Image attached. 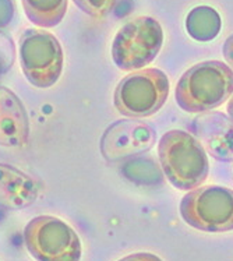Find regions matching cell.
Wrapping results in <instances>:
<instances>
[{
	"label": "cell",
	"mask_w": 233,
	"mask_h": 261,
	"mask_svg": "<svg viewBox=\"0 0 233 261\" xmlns=\"http://www.w3.org/2000/svg\"><path fill=\"white\" fill-rule=\"evenodd\" d=\"M233 95V70L219 60L197 63L176 86V102L185 112L198 113L222 105Z\"/></svg>",
	"instance_id": "obj_1"
},
{
	"label": "cell",
	"mask_w": 233,
	"mask_h": 261,
	"mask_svg": "<svg viewBox=\"0 0 233 261\" xmlns=\"http://www.w3.org/2000/svg\"><path fill=\"white\" fill-rule=\"evenodd\" d=\"M158 154L165 175L176 189L193 190L207 179V152L201 143L185 130L165 133L159 141Z\"/></svg>",
	"instance_id": "obj_2"
},
{
	"label": "cell",
	"mask_w": 233,
	"mask_h": 261,
	"mask_svg": "<svg viewBox=\"0 0 233 261\" xmlns=\"http://www.w3.org/2000/svg\"><path fill=\"white\" fill-rule=\"evenodd\" d=\"M168 95V75L159 69H143L126 75L117 84L113 103L123 116L143 119L158 112Z\"/></svg>",
	"instance_id": "obj_3"
},
{
	"label": "cell",
	"mask_w": 233,
	"mask_h": 261,
	"mask_svg": "<svg viewBox=\"0 0 233 261\" xmlns=\"http://www.w3.org/2000/svg\"><path fill=\"white\" fill-rule=\"evenodd\" d=\"M22 236L27 250L37 261H81L79 234L60 218L35 217L25 225Z\"/></svg>",
	"instance_id": "obj_4"
},
{
	"label": "cell",
	"mask_w": 233,
	"mask_h": 261,
	"mask_svg": "<svg viewBox=\"0 0 233 261\" xmlns=\"http://www.w3.org/2000/svg\"><path fill=\"white\" fill-rule=\"evenodd\" d=\"M20 64L25 79L37 88H50L63 71V49L50 32L27 30L18 42Z\"/></svg>",
	"instance_id": "obj_5"
},
{
	"label": "cell",
	"mask_w": 233,
	"mask_h": 261,
	"mask_svg": "<svg viewBox=\"0 0 233 261\" xmlns=\"http://www.w3.org/2000/svg\"><path fill=\"white\" fill-rule=\"evenodd\" d=\"M164 43L162 27L152 17H137L115 35L112 59L124 71L143 69L158 56Z\"/></svg>",
	"instance_id": "obj_6"
},
{
	"label": "cell",
	"mask_w": 233,
	"mask_h": 261,
	"mask_svg": "<svg viewBox=\"0 0 233 261\" xmlns=\"http://www.w3.org/2000/svg\"><path fill=\"white\" fill-rule=\"evenodd\" d=\"M186 224L202 232L233 230V190L222 186H204L187 193L180 203Z\"/></svg>",
	"instance_id": "obj_7"
},
{
	"label": "cell",
	"mask_w": 233,
	"mask_h": 261,
	"mask_svg": "<svg viewBox=\"0 0 233 261\" xmlns=\"http://www.w3.org/2000/svg\"><path fill=\"white\" fill-rule=\"evenodd\" d=\"M155 133L148 124L137 120H120L106 128L102 136L101 151L109 162L140 154L154 144Z\"/></svg>",
	"instance_id": "obj_8"
},
{
	"label": "cell",
	"mask_w": 233,
	"mask_h": 261,
	"mask_svg": "<svg viewBox=\"0 0 233 261\" xmlns=\"http://www.w3.org/2000/svg\"><path fill=\"white\" fill-rule=\"evenodd\" d=\"M30 139V120L21 99L0 86V145L21 148Z\"/></svg>",
	"instance_id": "obj_9"
},
{
	"label": "cell",
	"mask_w": 233,
	"mask_h": 261,
	"mask_svg": "<svg viewBox=\"0 0 233 261\" xmlns=\"http://www.w3.org/2000/svg\"><path fill=\"white\" fill-rule=\"evenodd\" d=\"M193 133L205 144L210 154L219 161H233V120L222 113L196 117L191 123Z\"/></svg>",
	"instance_id": "obj_10"
},
{
	"label": "cell",
	"mask_w": 233,
	"mask_h": 261,
	"mask_svg": "<svg viewBox=\"0 0 233 261\" xmlns=\"http://www.w3.org/2000/svg\"><path fill=\"white\" fill-rule=\"evenodd\" d=\"M39 196V183L16 166L0 164V205L22 210L32 205Z\"/></svg>",
	"instance_id": "obj_11"
},
{
	"label": "cell",
	"mask_w": 233,
	"mask_h": 261,
	"mask_svg": "<svg viewBox=\"0 0 233 261\" xmlns=\"http://www.w3.org/2000/svg\"><path fill=\"white\" fill-rule=\"evenodd\" d=\"M28 20L41 28L56 27L67 11V0H21Z\"/></svg>",
	"instance_id": "obj_12"
},
{
	"label": "cell",
	"mask_w": 233,
	"mask_h": 261,
	"mask_svg": "<svg viewBox=\"0 0 233 261\" xmlns=\"http://www.w3.org/2000/svg\"><path fill=\"white\" fill-rule=\"evenodd\" d=\"M187 32L196 41L208 42L217 37L221 30V17L217 11L208 7L200 6L190 11L186 20Z\"/></svg>",
	"instance_id": "obj_13"
},
{
	"label": "cell",
	"mask_w": 233,
	"mask_h": 261,
	"mask_svg": "<svg viewBox=\"0 0 233 261\" xmlns=\"http://www.w3.org/2000/svg\"><path fill=\"white\" fill-rule=\"evenodd\" d=\"M124 176L136 183L148 185L158 180L161 173L152 161H148L145 168H144V161H134V162H128V165L124 166Z\"/></svg>",
	"instance_id": "obj_14"
},
{
	"label": "cell",
	"mask_w": 233,
	"mask_h": 261,
	"mask_svg": "<svg viewBox=\"0 0 233 261\" xmlns=\"http://www.w3.org/2000/svg\"><path fill=\"white\" fill-rule=\"evenodd\" d=\"M77 7L92 18H103L116 6L117 0H73Z\"/></svg>",
	"instance_id": "obj_15"
},
{
	"label": "cell",
	"mask_w": 233,
	"mask_h": 261,
	"mask_svg": "<svg viewBox=\"0 0 233 261\" xmlns=\"http://www.w3.org/2000/svg\"><path fill=\"white\" fill-rule=\"evenodd\" d=\"M14 43L6 34L0 32V77L11 69L14 62Z\"/></svg>",
	"instance_id": "obj_16"
},
{
	"label": "cell",
	"mask_w": 233,
	"mask_h": 261,
	"mask_svg": "<svg viewBox=\"0 0 233 261\" xmlns=\"http://www.w3.org/2000/svg\"><path fill=\"white\" fill-rule=\"evenodd\" d=\"M14 13H16L14 0H0V30H3L10 24Z\"/></svg>",
	"instance_id": "obj_17"
},
{
	"label": "cell",
	"mask_w": 233,
	"mask_h": 261,
	"mask_svg": "<svg viewBox=\"0 0 233 261\" xmlns=\"http://www.w3.org/2000/svg\"><path fill=\"white\" fill-rule=\"evenodd\" d=\"M119 261H162L158 256H155L152 253H134L130 256L123 257Z\"/></svg>",
	"instance_id": "obj_18"
},
{
	"label": "cell",
	"mask_w": 233,
	"mask_h": 261,
	"mask_svg": "<svg viewBox=\"0 0 233 261\" xmlns=\"http://www.w3.org/2000/svg\"><path fill=\"white\" fill-rule=\"evenodd\" d=\"M222 52L225 59H226V62L233 67V35H230V37L225 41Z\"/></svg>",
	"instance_id": "obj_19"
},
{
	"label": "cell",
	"mask_w": 233,
	"mask_h": 261,
	"mask_svg": "<svg viewBox=\"0 0 233 261\" xmlns=\"http://www.w3.org/2000/svg\"><path fill=\"white\" fill-rule=\"evenodd\" d=\"M228 113H229V116H230V119L233 120V96L230 98V101H229L228 103Z\"/></svg>",
	"instance_id": "obj_20"
}]
</instances>
